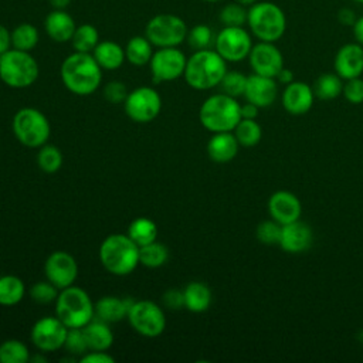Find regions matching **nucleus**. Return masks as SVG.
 Wrapping results in <instances>:
<instances>
[{"label": "nucleus", "mask_w": 363, "mask_h": 363, "mask_svg": "<svg viewBox=\"0 0 363 363\" xmlns=\"http://www.w3.org/2000/svg\"><path fill=\"white\" fill-rule=\"evenodd\" d=\"M30 360H31V362H34V363H37V362H45L47 359H45V357H43V356H40V354H35V356H33V357L30 356Z\"/></svg>", "instance_id": "nucleus-55"}, {"label": "nucleus", "mask_w": 363, "mask_h": 363, "mask_svg": "<svg viewBox=\"0 0 363 363\" xmlns=\"http://www.w3.org/2000/svg\"><path fill=\"white\" fill-rule=\"evenodd\" d=\"M11 48V31L6 26L0 24V55Z\"/></svg>", "instance_id": "nucleus-49"}, {"label": "nucleus", "mask_w": 363, "mask_h": 363, "mask_svg": "<svg viewBox=\"0 0 363 363\" xmlns=\"http://www.w3.org/2000/svg\"><path fill=\"white\" fill-rule=\"evenodd\" d=\"M258 109H259V108H258L257 105H254V104H251V102L247 101V104H244V105L240 106L241 119H255L257 115H258Z\"/></svg>", "instance_id": "nucleus-50"}, {"label": "nucleus", "mask_w": 363, "mask_h": 363, "mask_svg": "<svg viewBox=\"0 0 363 363\" xmlns=\"http://www.w3.org/2000/svg\"><path fill=\"white\" fill-rule=\"evenodd\" d=\"M248 9L237 1L225 4L218 14V20L224 27H244L247 24Z\"/></svg>", "instance_id": "nucleus-38"}, {"label": "nucleus", "mask_w": 363, "mask_h": 363, "mask_svg": "<svg viewBox=\"0 0 363 363\" xmlns=\"http://www.w3.org/2000/svg\"><path fill=\"white\" fill-rule=\"evenodd\" d=\"M38 149H40L38 153H37V164H38V167L44 173H48V174L57 173L61 169L62 162H64L61 150L57 146L48 145V143L43 145Z\"/></svg>", "instance_id": "nucleus-36"}, {"label": "nucleus", "mask_w": 363, "mask_h": 363, "mask_svg": "<svg viewBox=\"0 0 363 363\" xmlns=\"http://www.w3.org/2000/svg\"><path fill=\"white\" fill-rule=\"evenodd\" d=\"M312 240L313 234L311 227L306 223L296 220L282 225L279 247L286 252L299 254L309 250Z\"/></svg>", "instance_id": "nucleus-20"}, {"label": "nucleus", "mask_w": 363, "mask_h": 363, "mask_svg": "<svg viewBox=\"0 0 363 363\" xmlns=\"http://www.w3.org/2000/svg\"><path fill=\"white\" fill-rule=\"evenodd\" d=\"M250 65L252 72L275 78L279 69L284 67V57L279 48L274 43L259 41L252 45L250 55Z\"/></svg>", "instance_id": "nucleus-16"}, {"label": "nucleus", "mask_w": 363, "mask_h": 363, "mask_svg": "<svg viewBox=\"0 0 363 363\" xmlns=\"http://www.w3.org/2000/svg\"><path fill=\"white\" fill-rule=\"evenodd\" d=\"M128 118L135 122L146 123L157 118L162 111V98L152 86H138L130 91L123 102Z\"/></svg>", "instance_id": "nucleus-11"}, {"label": "nucleus", "mask_w": 363, "mask_h": 363, "mask_svg": "<svg viewBox=\"0 0 363 363\" xmlns=\"http://www.w3.org/2000/svg\"><path fill=\"white\" fill-rule=\"evenodd\" d=\"M333 67L342 79L360 77L363 74V45L359 43L342 45L335 55Z\"/></svg>", "instance_id": "nucleus-18"}, {"label": "nucleus", "mask_w": 363, "mask_h": 363, "mask_svg": "<svg viewBox=\"0 0 363 363\" xmlns=\"http://www.w3.org/2000/svg\"><path fill=\"white\" fill-rule=\"evenodd\" d=\"M55 316L68 328H84L95 318V303L86 291L69 285L60 289L55 299Z\"/></svg>", "instance_id": "nucleus-5"}, {"label": "nucleus", "mask_w": 363, "mask_h": 363, "mask_svg": "<svg viewBox=\"0 0 363 363\" xmlns=\"http://www.w3.org/2000/svg\"><path fill=\"white\" fill-rule=\"evenodd\" d=\"M227 72V61L211 48L194 51L186 62L184 79L197 91H207L220 85Z\"/></svg>", "instance_id": "nucleus-2"}, {"label": "nucleus", "mask_w": 363, "mask_h": 363, "mask_svg": "<svg viewBox=\"0 0 363 363\" xmlns=\"http://www.w3.org/2000/svg\"><path fill=\"white\" fill-rule=\"evenodd\" d=\"M238 140L231 132L213 133L207 142V153L216 163L231 162L238 153Z\"/></svg>", "instance_id": "nucleus-24"}, {"label": "nucleus", "mask_w": 363, "mask_h": 363, "mask_svg": "<svg viewBox=\"0 0 363 363\" xmlns=\"http://www.w3.org/2000/svg\"><path fill=\"white\" fill-rule=\"evenodd\" d=\"M281 228H282V225L279 223H277L275 220H267L257 225L255 234H257L258 241L262 244H267V245L279 244Z\"/></svg>", "instance_id": "nucleus-42"}, {"label": "nucleus", "mask_w": 363, "mask_h": 363, "mask_svg": "<svg viewBox=\"0 0 363 363\" xmlns=\"http://www.w3.org/2000/svg\"><path fill=\"white\" fill-rule=\"evenodd\" d=\"M81 363H113L115 359L106 350H88L79 359Z\"/></svg>", "instance_id": "nucleus-47"}, {"label": "nucleus", "mask_w": 363, "mask_h": 363, "mask_svg": "<svg viewBox=\"0 0 363 363\" xmlns=\"http://www.w3.org/2000/svg\"><path fill=\"white\" fill-rule=\"evenodd\" d=\"M139 247L146 245L149 242L156 241L157 237V227L156 223L147 217H138L135 218L126 233Z\"/></svg>", "instance_id": "nucleus-31"}, {"label": "nucleus", "mask_w": 363, "mask_h": 363, "mask_svg": "<svg viewBox=\"0 0 363 363\" xmlns=\"http://www.w3.org/2000/svg\"><path fill=\"white\" fill-rule=\"evenodd\" d=\"M186 40L194 51H199L210 48L211 44H214L216 35L207 24H196L191 28H189Z\"/></svg>", "instance_id": "nucleus-39"}, {"label": "nucleus", "mask_w": 363, "mask_h": 363, "mask_svg": "<svg viewBox=\"0 0 363 363\" xmlns=\"http://www.w3.org/2000/svg\"><path fill=\"white\" fill-rule=\"evenodd\" d=\"M72 0H48L50 6L54 10H67V7L71 4Z\"/></svg>", "instance_id": "nucleus-53"}, {"label": "nucleus", "mask_w": 363, "mask_h": 363, "mask_svg": "<svg viewBox=\"0 0 363 363\" xmlns=\"http://www.w3.org/2000/svg\"><path fill=\"white\" fill-rule=\"evenodd\" d=\"M60 74L65 88L79 96L94 94L102 81V68L91 52L74 51L65 57Z\"/></svg>", "instance_id": "nucleus-1"}, {"label": "nucleus", "mask_w": 363, "mask_h": 363, "mask_svg": "<svg viewBox=\"0 0 363 363\" xmlns=\"http://www.w3.org/2000/svg\"><path fill=\"white\" fill-rule=\"evenodd\" d=\"M82 330L88 350H108L113 343V333L109 328V323L98 319L96 316L89 323H86Z\"/></svg>", "instance_id": "nucleus-26"}, {"label": "nucleus", "mask_w": 363, "mask_h": 363, "mask_svg": "<svg viewBox=\"0 0 363 363\" xmlns=\"http://www.w3.org/2000/svg\"><path fill=\"white\" fill-rule=\"evenodd\" d=\"M135 301L113 295L102 296L95 303V316L106 323H115L128 316V312Z\"/></svg>", "instance_id": "nucleus-23"}, {"label": "nucleus", "mask_w": 363, "mask_h": 363, "mask_svg": "<svg viewBox=\"0 0 363 363\" xmlns=\"http://www.w3.org/2000/svg\"><path fill=\"white\" fill-rule=\"evenodd\" d=\"M278 95V84L271 77H264L252 72L247 77V85L244 96L248 102L258 108H267L274 104Z\"/></svg>", "instance_id": "nucleus-19"}, {"label": "nucleus", "mask_w": 363, "mask_h": 363, "mask_svg": "<svg viewBox=\"0 0 363 363\" xmlns=\"http://www.w3.org/2000/svg\"><path fill=\"white\" fill-rule=\"evenodd\" d=\"M64 347L69 353L78 354V356H82L84 353L88 352V345H86L82 328H71V329H68Z\"/></svg>", "instance_id": "nucleus-43"}, {"label": "nucleus", "mask_w": 363, "mask_h": 363, "mask_svg": "<svg viewBox=\"0 0 363 363\" xmlns=\"http://www.w3.org/2000/svg\"><path fill=\"white\" fill-rule=\"evenodd\" d=\"M169 258V251L166 245L153 241L146 245L139 247V262L147 268H159Z\"/></svg>", "instance_id": "nucleus-35"}, {"label": "nucleus", "mask_w": 363, "mask_h": 363, "mask_svg": "<svg viewBox=\"0 0 363 363\" xmlns=\"http://www.w3.org/2000/svg\"><path fill=\"white\" fill-rule=\"evenodd\" d=\"M352 30H353V35H354L356 43L363 45V16L357 17V20L354 21Z\"/></svg>", "instance_id": "nucleus-52"}, {"label": "nucleus", "mask_w": 363, "mask_h": 363, "mask_svg": "<svg viewBox=\"0 0 363 363\" xmlns=\"http://www.w3.org/2000/svg\"><path fill=\"white\" fill-rule=\"evenodd\" d=\"M203 1H207V3H217V1H221V0H203Z\"/></svg>", "instance_id": "nucleus-56"}, {"label": "nucleus", "mask_w": 363, "mask_h": 363, "mask_svg": "<svg viewBox=\"0 0 363 363\" xmlns=\"http://www.w3.org/2000/svg\"><path fill=\"white\" fill-rule=\"evenodd\" d=\"M162 302L166 308L169 309H182L184 308V295L183 291L180 289H167L163 296H162Z\"/></svg>", "instance_id": "nucleus-46"}, {"label": "nucleus", "mask_w": 363, "mask_h": 363, "mask_svg": "<svg viewBox=\"0 0 363 363\" xmlns=\"http://www.w3.org/2000/svg\"><path fill=\"white\" fill-rule=\"evenodd\" d=\"M342 94L347 102L354 105L362 104L363 102V79L360 77L346 79V84H343Z\"/></svg>", "instance_id": "nucleus-44"}, {"label": "nucleus", "mask_w": 363, "mask_h": 363, "mask_svg": "<svg viewBox=\"0 0 363 363\" xmlns=\"http://www.w3.org/2000/svg\"><path fill=\"white\" fill-rule=\"evenodd\" d=\"M11 129L16 139L27 147H41L51 135V126L47 116L35 108L18 109L11 121Z\"/></svg>", "instance_id": "nucleus-8"}, {"label": "nucleus", "mask_w": 363, "mask_h": 363, "mask_svg": "<svg viewBox=\"0 0 363 363\" xmlns=\"http://www.w3.org/2000/svg\"><path fill=\"white\" fill-rule=\"evenodd\" d=\"M354 3H359V4H363V0H353Z\"/></svg>", "instance_id": "nucleus-57"}, {"label": "nucleus", "mask_w": 363, "mask_h": 363, "mask_svg": "<svg viewBox=\"0 0 363 363\" xmlns=\"http://www.w3.org/2000/svg\"><path fill=\"white\" fill-rule=\"evenodd\" d=\"M58 292L60 289L54 284H51L48 279H45V281H38L33 284V286L30 288V298L35 303L48 305L55 302Z\"/></svg>", "instance_id": "nucleus-41"}, {"label": "nucleus", "mask_w": 363, "mask_h": 363, "mask_svg": "<svg viewBox=\"0 0 363 363\" xmlns=\"http://www.w3.org/2000/svg\"><path fill=\"white\" fill-rule=\"evenodd\" d=\"M313 89L301 81H294L286 85L282 94V106L291 115H303L313 105Z\"/></svg>", "instance_id": "nucleus-21"}, {"label": "nucleus", "mask_w": 363, "mask_h": 363, "mask_svg": "<svg viewBox=\"0 0 363 363\" xmlns=\"http://www.w3.org/2000/svg\"><path fill=\"white\" fill-rule=\"evenodd\" d=\"M240 104L235 98L218 92L204 99L199 109V119L208 132H233L241 121Z\"/></svg>", "instance_id": "nucleus-4"}, {"label": "nucleus", "mask_w": 363, "mask_h": 363, "mask_svg": "<svg viewBox=\"0 0 363 363\" xmlns=\"http://www.w3.org/2000/svg\"><path fill=\"white\" fill-rule=\"evenodd\" d=\"M40 74V67L30 51L10 48L0 55V79L10 88H27Z\"/></svg>", "instance_id": "nucleus-7"}, {"label": "nucleus", "mask_w": 363, "mask_h": 363, "mask_svg": "<svg viewBox=\"0 0 363 363\" xmlns=\"http://www.w3.org/2000/svg\"><path fill=\"white\" fill-rule=\"evenodd\" d=\"M187 57L179 47L157 48L149 62L155 82H172L184 75Z\"/></svg>", "instance_id": "nucleus-13"}, {"label": "nucleus", "mask_w": 363, "mask_h": 363, "mask_svg": "<svg viewBox=\"0 0 363 363\" xmlns=\"http://www.w3.org/2000/svg\"><path fill=\"white\" fill-rule=\"evenodd\" d=\"M184 295V308L190 312L200 313L210 308L211 305V291L204 282L193 281L186 285L183 289Z\"/></svg>", "instance_id": "nucleus-27"}, {"label": "nucleus", "mask_w": 363, "mask_h": 363, "mask_svg": "<svg viewBox=\"0 0 363 363\" xmlns=\"http://www.w3.org/2000/svg\"><path fill=\"white\" fill-rule=\"evenodd\" d=\"M187 24L186 21L170 13H162L153 16L146 27L145 35L153 44V47L164 48V47H179L187 38Z\"/></svg>", "instance_id": "nucleus-9"}, {"label": "nucleus", "mask_w": 363, "mask_h": 363, "mask_svg": "<svg viewBox=\"0 0 363 363\" xmlns=\"http://www.w3.org/2000/svg\"><path fill=\"white\" fill-rule=\"evenodd\" d=\"M40 41L38 30L34 24L21 23L11 31V48L21 51H31Z\"/></svg>", "instance_id": "nucleus-32"}, {"label": "nucleus", "mask_w": 363, "mask_h": 363, "mask_svg": "<svg viewBox=\"0 0 363 363\" xmlns=\"http://www.w3.org/2000/svg\"><path fill=\"white\" fill-rule=\"evenodd\" d=\"M126 319L133 330L145 337H156L166 329V316L160 305L153 301H135Z\"/></svg>", "instance_id": "nucleus-10"}, {"label": "nucleus", "mask_w": 363, "mask_h": 363, "mask_svg": "<svg viewBox=\"0 0 363 363\" xmlns=\"http://www.w3.org/2000/svg\"><path fill=\"white\" fill-rule=\"evenodd\" d=\"M268 213L272 220L284 225L299 220L302 206L294 193L288 190H278L272 193L268 200Z\"/></svg>", "instance_id": "nucleus-17"}, {"label": "nucleus", "mask_w": 363, "mask_h": 363, "mask_svg": "<svg viewBox=\"0 0 363 363\" xmlns=\"http://www.w3.org/2000/svg\"><path fill=\"white\" fill-rule=\"evenodd\" d=\"M77 24L74 17L67 10H51L44 18V30L55 43L71 41Z\"/></svg>", "instance_id": "nucleus-22"}, {"label": "nucleus", "mask_w": 363, "mask_h": 363, "mask_svg": "<svg viewBox=\"0 0 363 363\" xmlns=\"http://www.w3.org/2000/svg\"><path fill=\"white\" fill-rule=\"evenodd\" d=\"M44 274L58 289H64L74 285L78 277V264L69 252L54 251L45 259Z\"/></svg>", "instance_id": "nucleus-15"}, {"label": "nucleus", "mask_w": 363, "mask_h": 363, "mask_svg": "<svg viewBox=\"0 0 363 363\" xmlns=\"http://www.w3.org/2000/svg\"><path fill=\"white\" fill-rule=\"evenodd\" d=\"M99 261L112 275H129L140 264L139 245L128 234H111L101 242Z\"/></svg>", "instance_id": "nucleus-3"}, {"label": "nucleus", "mask_w": 363, "mask_h": 363, "mask_svg": "<svg viewBox=\"0 0 363 363\" xmlns=\"http://www.w3.org/2000/svg\"><path fill=\"white\" fill-rule=\"evenodd\" d=\"M234 1H237V3H240V4H242V6H245V7H250V6H252L257 0H234Z\"/></svg>", "instance_id": "nucleus-54"}, {"label": "nucleus", "mask_w": 363, "mask_h": 363, "mask_svg": "<svg viewBox=\"0 0 363 363\" xmlns=\"http://www.w3.org/2000/svg\"><path fill=\"white\" fill-rule=\"evenodd\" d=\"M99 67L106 71H115L122 67L125 62V48H122L118 43L112 40L99 41L98 45L91 52Z\"/></svg>", "instance_id": "nucleus-25"}, {"label": "nucleus", "mask_w": 363, "mask_h": 363, "mask_svg": "<svg viewBox=\"0 0 363 363\" xmlns=\"http://www.w3.org/2000/svg\"><path fill=\"white\" fill-rule=\"evenodd\" d=\"M245 85H247V75H244L240 71H227L218 86L223 94L237 98L244 95Z\"/></svg>", "instance_id": "nucleus-40"}, {"label": "nucleus", "mask_w": 363, "mask_h": 363, "mask_svg": "<svg viewBox=\"0 0 363 363\" xmlns=\"http://www.w3.org/2000/svg\"><path fill=\"white\" fill-rule=\"evenodd\" d=\"M357 20V16L354 13L353 9L350 7H342L339 9L337 11V21L342 24V26H346V27H353L354 21Z\"/></svg>", "instance_id": "nucleus-48"}, {"label": "nucleus", "mask_w": 363, "mask_h": 363, "mask_svg": "<svg viewBox=\"0 0 363 363\" xmlns=\"http://www.w3.org/2000/svg\"><path fill=\"white\" fill-rule=\"evenodd\" d=\"M234 136L240 146L252 147L261 140L262 129L255 119H241L234 128Z\"/></svg>", "instance_id": "nucleus-34"}, {"label": "nucleus", "mask_w": 363, "mask_h": 363, "mask_svg": "<svg viewBox=\"0 0 363 363\" xmlns=\"http://www.w3.org/2000/svg\"><path fill=\"white\" fill-rule=\"evenodd\" d=\"M312 89L315 96H318L319 99L330 101L342 94L343 82L336 72H325L316 78Z\"/></svg>", "instance_id": "nucleus-30"}, {"label": "nucleus", "mask_w": 363, "mask_h": 363, "mask_svg": "<svg viewBox=\"0 0 363 363\" xmlns=\"http://www.w3.org/2000/svg\"><path fill=\"white\" fill-rule=\"evenodd\" d=\"M153 44L146 35H135L125 45L126 61L135 67H143L150 62L153 55Z\"/></svg>", "instance_id": "nucleus-28"}, {"label": "nucleus", "mask_w": 363, "mask_h": 363, "mask_svg": "<svg viewBox=\"0 0 363 363\" xmlns=\"http://www.w3.org/2000/svg\"><path fill=\"white\" fill-rule=\"evenodd\" d=\"M252 45L251 35L244 27H223L214 40V50L227 62H238L248 58Z\"/></svg>", "instance_id": "nucleus-12"}, {"label": "nucleus", "mask_w": 363, "mask_h": 363, "mask_svg": "<svg viewBox=\"0 0 363 363\" xmlns=\"http://www.w3.org/2000/svg\"><path fill=\"white\" fill-rule=\"evenodd\" d=\"M128 94L126 85L121 81H111L104 86V98L113 105L123 104Z\"/></svg>", "instance_id": "nucleus-45"}, {"label": "nucleus", "mask_w": 363, "mask_h": 363, "mask_svg": "<svg viewBox=\"0 0 363 363\" xmlns=\"http://www.w3.org/2000/svg\"><path fill=\"white\" fill-rule=\"evenodd\" d=\"M68 328L57 316H43L31 328V342L40 352H55L64 347Z\"/></svg>", "instance_id": "nucleus-14"}, {"label": "nucleus", "mask_w": 363, "mask_h": 363, "mask_svg": "<svg viewBox=\"0 0 363 363\" xmlns=\"http://www.w3.org/2000/svg\"><path fill=\"white\" fill-rule=\"evenodd\" d=\"M247 26L259 41L275 43L286 31V16L277 3L255 1L248 7Z\"/></svg>", "instance_id": "nucleus-6"}, {"label": "nucleus", "mask_w": 363, "mask_h": 363, "mask_svg": "<svg viewBox=\"0 0 363 363\" xmlns=\"http://www.w3.org/2000/svg\"><path fill=\"white\" fill-rule=\"evenodd\" d=\"M26 295V285L17 275H3L0 277V305L14 306Z\"/></svg>", "instance_id": "nucleus-29"}, {"label": "nucleus", "mask_w": 363, "mask_h": 363, "mask_svg": "<svg viewBox=\"0 0 363 363\" xmlns=\"http://www.w3.org/2000/svg\"><path fill=\"white\" fill-rule=\"evenodd\" d=\"M275 78L278 79V82L285 84V85H288V84H291V82H294V81H295V77H294L292 69L285 68V67H282V68L279 69V72L277 74V77H275Z\"/></svg>", "instance_id": "nucleus-51"}, {"label": "nucleus", "mask_w": 363, "mask_h": 363, "mask_svg": "<svg viewBox=\"0 0 363 363\" xmlns=\"http://www.w3.org/2000/svg\"><path fill=\"white\" fill-rule=\"evenodd\" d=\"M99 43V33L92 24H81L77 26L75 33L71 38L72 48L78 52H92L94 48Z\"/></svg>", "instance_id": "nucleus-33"}, {"label": "nucleus", "mask_w": 363, "mask_h": 363, "mask_svg": "<svg viewBox=\"0 0 363 363\" xmlns=\"http://www.w3.org/2000/svg\"><path fill=\"white\" fill-rule=\"evenodd\" d=\"M28 360V347L21 340L9 339L0 345V363H26Z\"/></svg>", "instance_id": "nucleus-37"}]
</instances>
